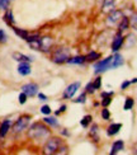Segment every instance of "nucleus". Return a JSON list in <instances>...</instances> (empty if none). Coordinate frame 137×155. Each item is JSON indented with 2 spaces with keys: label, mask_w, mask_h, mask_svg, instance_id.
Wrapping results in <instances>:
<instances>
[{
  "label": "nucleus",
  "mask_w": 137,
  "mask_h": 155,
  "mask_svg": "<svg viewBox=\"0 0 137 155\" xmlns=\"http://www.w3.org/2000/svg\"><path fill=\"white\" fill-rule=\"evenodd\" d=\"M135 106V101L133 98H131V97H127L126 101H125V106H123V109L125 111H129V109H132Z\"/></svg>",
  "instance_id": "obj_22"
},
{
  "label": "nucleus",
  "mask_w": 137,
  "mask_h": 155,
  "mask_svg": "<svg viewBox=\"0 0 137 155\" xmlns=\"http://www.w3.org/2000/svg\"><path fill=\"white\" fill-rule=\"evenodd\" d=\"M125 64V60H123V56L119 55V54H116L113 56V60H112V65H110V69H117L122 66Z\"/></svg>",
  "instance_id": "obj_13"
},
{
  "label": "nucleus",
  "mask_w": 137,
  "mask_h": 155,
  "mask_svg": "<svg viewBox=\"0 0 137 155\" xmlns=\"http://www.w3.org/2000/svg\"><path fill=\"white\" fill-rule=\"evenodd\" d=\"M114 9H116V0H104L103 6H102L103 13H106V14H109V13L113 12Z\"/></svg>",
  "instance_id": "obj_11"
},
{
  "label": "nucleus",
  "mask_w": 137,
  "mask_h": 155,
  "mask_svg": "<svg viewBox=\"0 0 137 155\" xmlns=\"http://www.w3.org/2000/svg\"><path fill=\"white\" fill-rule=\"evenodd\" d=\"M132 83H133V84H135V83H137V78H135L133 80H131V84H132Z\"/></svg>",
  "instance_id": "obj_42"
},
{
  "label": "nucleus",
  "mask_w": 137,
  "mask_h": 155,
  "mask_svg": "<svg viewBox=\"0 0 137 155\" xmlns=\"http://www.w3.org/2000/svg\"><path fill=\"white\" fill-rule=\"evenodd\" d=\"M25 102H27V94L22 92L21 94H19V103H21V104H24Z\"/></svg>",
  "instance_id": "obj_35"
},
{
  "label": "nucleus",
  "mask_w": 137,
  "mask_h": 155,
  "mask_svg": "<svg viewBox=\"0 0 137 155\" xmlns=\"http://www.w3.org/2000/svg\"><path fill=\"white\" fill-rule=\"evenodd\" d=\"M129 85H131V81H129V80H126V81H123V83H122L121 89H122V90H125V89H127Z\"/></svg>",
  "instance_id": "obj_38"
},
{
  "label": "nucleus",
  "mask_w": 137,
  "mask_h": 155,
  "mask_svg": "<svg viewBox=\"0 0 137 155\" xmlns=\"http://www.w3.org/2000/svg\"><path fill=\"white\" fill-rule=\"evenodd\" d=\"M18 73L25 76V75H29L31 74V65L28 64V61H23L19 64V66H18Z\"/></svg>",
  "instance_id": "obj_12"
},
{
  "label": "nucleus",
  "mask_w": 137,
  "mask_h": 155,
  "mask_svg": "<svg viewBox=\"0 0 137 155\" xmlns=\"http://www.w3.org/2000/svg\"><path fill=\"white\" fill-rule=\"evenodd\" d=\"M60 146H61V140L57 139V137H51L47 140L44 147H43V153L44 154H56L60 150Z\"/></svg>",
  "instance_id": "obj_3"
},
{
  "label": "nucleus",
  "mask_w": 137,
  "mask_h": 155,
  "mask_svg": "<svg viewBox=\"0 0 137 155\" xmlns=\"http://www.w3.org/2000/svg\"><path fill=\"white\" fill-rule=\"evenodd\" d=\"M85 101H86V93H83L77 97L76 99H74L75 103H85Z\"/></svg>",
  "instance_id": "obj_31"
},
{
  "label": "nucleus",
  "mask_w": 137,
  "mask_h": 155,
  "mask_svg": "<svg viewBox=\"0 0 137 155\" xmlns=\"http://www.w3.org/2000/svg\"><path fill=\"white\" fill-rule=\"evenodd\" d=\"M43 122L47 125H51V126H58V122L56 118H52V117H46L43 118Z\"/></svg>",
  "instance_id": "obj_26"
},
{
  "label": "nucleus",
  "mask_w": 137,
  "mask_h": 155,
  "mask_svg": "<svg viewBox=\"0 0 137 155\" xmlns=\"http://www.w3.org/2000/svg\"><path fill=\"white\" fill-rule=\"evenodd\" d=\"M99 57H100V54H99V52H95V51H90V52L85 56V60H86V61H96V60H99Z\"/></svg>",
  "instance_id": "obj_21"
},
{
  "label": "nucleus",
  "mask_w": 137,
  "mask_h": 155,
  "mask_svg": "<svg viewBox=\"0 0 137 155\" xmlns=\"http://www.w3.org/2000/svg\"><path fill=\"white\" fill-rule=\"evenodd\" d=\"M91 120H93V118H91V116H90V114H88V116H84L83 120L80 121V125H81L84 128H88V126L91 124Z\"/></svg>",
  "instance_id": "obj_23"
},
{
  "label": "nucleus",
  "mask_w": 137,
  "mask_h": 155,
  "mask_svg": "<svg viewBox=\"0 0 137 155\" xmlns=\"http://www.w3.org/2000/svg\"><path fill=\"white\" fill-rule=\"evenodd\" d=\"M93 84H94L95 90H96V89H100V87H102V78H100V76H98L96 79L93 81Z\"/></svg>",
  "instance_id": "obj_34"
},
{
  "label": "nucleus",
  "mask_w": 137,
  "mask_h": 155,
  "mask_svg": "<svg viewBox=\"0 0 137 155\" xmlns=\"http://www.w3.org/2000/svg\"><path fill=\"white\" fill-rule=\"evenodd\" d=\"M52 45H54V40H52L51 37H42L41 38V51H44V52H47V51L52 47Z\"/></svg>",
  "instance_id": "obj_10"
},
{
  "label": "nucleus",
  "mask_w": 137,
  "mask_h": 155,
  "mask_svg": "<svg viewBox=\"0 0 137 155\" xmlns=\"http://www.w3.org/2000/svg\"><path fill=\"white\" fill-rule=\"evenodd\" d=\"M129 24H131L135 29L137 28V13H135V14H132V17L129 18Z\"/></svg>",
  "instance_id": "obj_29"
},
{
  "label": "nucleus",
  "mask_w": 137,
  "mask_h": 155,
  "mask_svg": "<svg viewBox=\"0 0 137 155\" xmlns=\"http://www.w3.org/2000/svg\"><path fill=\"white\" fill-rule=\"evenodd\" d=\"M125 43V37L122 36L121 32H118L114 38H113V42H112V51H114V52H117L121 47H122V45Z\"/></svg>",
  "instance_id": "obj_9"
},
{
  "label": "nucleus",
  "mask_w": 137,
  "mask_h": 155,
  "mask_svg": "<svg viewBox=\"0 0 137 155\" xmlns=\"http://www.w3.org/2000/svg\"><path fill=\"white\" fill-rule=\"evenodd\" d=\"M123 147H125V143H123L122 140L116 141V143L112 145V150H110V155H114V154H117V153H119L121 150H123Z\"/></svg>",
  "instance_id": "obj_17"
},
{
  "label": "nucleus",
  "mask_w": 137,
  "mask_h": 155,
  "mask_svg": "<svg viewBox=\"0 0 137 155\" xmlns=\"http://www.w3.org/2000/svg\"><path fill=\"white\" fill-rule=\"evenodd\" d=\"M102 117H103V120H107V121L110 118V113L107 109V107H104V109H102Z\"/></svg>",
  "instance_id": "obj_32"
},
{
  "label": "nucleus",
  "mask_w": 137,
  "mask_h": 155,
  "mask_svg": "<svg viewBox=\"0 0 137 155\" xmlns=\"http://www.w3.org/2000/svg\"><path fill=\"white\" fill-rule=\"evenodd\" d=\"M38 98H40L41 101H47V97H46L44 94H42V93H38Z\"/></svg>",
  "instance_id": "obj_40"
},
{
  "label": "nucleus",
  "mask_w": 137,
  "mask_h": 155,
  "mask_svg": "<svg viewBox=\"0 0 137 155\" xmlns=\"http://www.w3.org/2000/svg\"><path fill=\"white\" fill-rule=\"evenodd\" d=\"M110 103H112V97H110V95L103 97V101H102V106H103V107H108Z\"/></svg>",
  "instance_id": "obj_27"
},
{
  "label": "nucleus",
  "mask_w": 137,
  "mask_h": 155,
  "mask_svg": "<svg viewBox=\"0 0 137 155\" xmlns=\"http://www.w3.org/2000/svg\"><path fill=\"white\" fill-rule=\"evenodd\" d=\"M10 125H11V122L10 120H5L2 126H0V137H4L6 134H8V131L10 130Z\"/></svg>",
  "instance_id": "obj_16"
},
{
  "label": "nucleus",
  "mask_w": 137,
  "mask_h": 155,
  "mask_svg": "<svg viewBox=\"0 0 137 155\" xmlns=\"http://www.w3.org/2000/svg\"><path fill=\"white\" fill-rule=\"evenodd\" d=\"M122 17H123V14H122V12L121 10H113V12H110L109 14L107 15V19H106V23H107V25L108 27H112V25H114V24H117L118 23L121 19H122Z\"/></svg>",
  "instance_id": "obj_6"
},
{
  "label": "nucleus",
  "mask_w": 137,
  "mask_h": 155,
  "mask_svg": "<svg viewBox=\"0 0 137 155\" xmlns=\"http://www.w3.org/2000/svg\"><path fill=\"white\" fill-rule=\"evenodd\" d=\"M14 29V32L15 33L21 37V38H23V40H25V38L28 37V32L27 31H23V29H21V28H13Z\"/></svg>",
  "instance_id": "obj_25"
},
{
  "label": "nucleus",
  "mask_w": 137,
  "mask_h": 155,
  "mask_svg": "<svg viewBox=\"0 0 137 155\" xmlns=\"http://www.w3.org/2000/svg\"><path fill=\"white\" fill-rule=\"evenodd\" d=\"M70 59V50L67 47H58L52 54V61L55 64H65Z\"/></svg>",
  "instance_id": "obj_2"
},
{
  "label": "nucleus",
  "mask_w": 137,
  "mask_h": 155,
  "mask_svg": "<svg viewBox=\"0 0 137 155\" xmlns=\"http://www.w3.org/2000/svg\"><path fill=\"white\" fill-rule=\"evenodd\" d=\"M0 42L2 43H5L6 42V35L3 29H0Z\"/></svg>",
  "instance_id": "obj_36"
},
{
  "label": "nucleus",
  "mask_w": 137,
  "mask_h": 155,
  "mask_svg": "<svg viewBox=\"0 0 137 155\" xmlns=\"http://www.w3.org/2000/svg\"><path fill=\"white\" fill-rule=\"evenodd\" d=\"M41 112H42L43 114H50V113H51V108H50L48 106H43V107L41 108Z\"/></svg>",
  "instance_id": "obj_37"
},
{
  "label": "nucleus",
  "mask_w": 137,
  "mask_h": 155,
  "mask_svg": "<svg viewBox=\"0 0 137 155\" xmlns=\"http://www.w3.org/2000/svg\"><path fill=\"white\" fill-rule=\"evenodd\" d=\"M29 121H31L29 116H22V117H19V118L17 120V122H15L14 127H13V131H14L15 134L22 132L23 130H25V128L28 127Z\"/></svg>",
  "instance_id": "obj_5"
},
{
  "label": "nucleus",
  "mask_w": 137,
  "mask_h": 155,
  "mask_svg": "<svg viewBox=\"0 0 137 155\" xmlns=\"http://www.w3.org/2000/svg\"><path fill=\"white\" fill-rule=\"evenodd\" d=\"M79 88H80V81H75V83H73V84H70V85H69L66 89H65V92H64V98H65V99L73 98Z\"/></svg>",
  "instance_id": "obj_7"
},
{
  "label": "nucleus",
  "mask_w": 137,
  "mask_h": 155,
  "mask_svg": "<svg viewBox=\"0 0 137 155\" xmlns=\"http://www.w3.org/2000/svg\"><path fill=\"white\" fill-rule=\"evenodd\" d=\"M129 18L128 17H122V19L119 21V25H118V32H125V31H127L128 28H129Z\"/></svg>",
  "instance_id": "obj_15"
},
{
  "label": "nucleus",
  "mask_w": 137,
  "mask_h": 155,
  "mask_svg": "<svg viewBox=\"0 0 137 155\" xmlns=\"http://www.w3.org/2000/svg\"><path fill=\"white\" fill-rule=\"evenodd\" d=\"M122 128V124H112L108 128H107V135L108 136H114L117 135Z\"/></svg>",
  "instance_id": "obj_14"
},
{
  "label": "nucleus",
  "mask_w": 137,
  "mask_h": 155,
  "mask_svg": "<svg viewBox=\"0 0 137 155\" xmlns=\"http://www.w3.org/2000/svg\"><path fill=\"white\" fill-rule=\"evenodd\" d=\"M85 90H86V93H88V94H91V93H94V92H95V88H94L93 81H90V83H88V84H86Z\"/></svg>",
  "instance_id": "obj_28"
},
{
  "label": "nucleus",
  "mask_w": 137,
  "mask_h": 155,
  "mask_svg": "<svg viewBox=\"0 0 137 155\" xmlns=\"http://www.w3.org/2000/svg\"><path fill=\"white\" fill-rule=\"evenodd\" d=\"M9 4H10V0H0V10L8 9Z\"/></svg>",
  "instance_id": "obj_30"
},
{
  "label": "nucleus",
  "mask_w": 137,
  "mask_h": 155,
  "mask_svg": "<svg viewBox=\"0 0 137 155\" xmlns=\"http://www.w3.org/2000/svg\"><path fill=\"white\" fill-rule=\"evenodd\" d=\"M108 95L112 97L113 95V92H104V93H102V98H103V97H108Z\"/></svg>",
  "instance_id": "obj_41"
},
{
  "label": "nucleus",
  "mask_w": 137,
  "mask_h": 155,
  "mask_svg": "<svg viewBox=\"0 0 137 155\" xmlns=\"http://www.w3.org/2000/svg\"><path fill=\"white\" fill-rule=\"evenodd\" d=\"M86 60L84 56H75V57H70V59L67 60L69 64H75V65H81V64H84Z\"/></svg>",
  "instance_id": "obj_20"
},
{
  "label": "nucleus",
  "mask_w": 137,
  "mask_h": 155,
  "mask_svg": "<svg viewBox=\"0 0 137 155\" xmlns=\"http://www.w3.org/2000/svg\"><path fill=\"white\" fill-rule=\"evenodd\" d=\"M13 59H14L15 61H21V62H23V61H33L32 57L25 56V55H23L21 52H14L13 54Z\"/></svg>",
  "instance_id": "obj_19"
},
{
  "label": "nucleus",
  "mask_w": 137,
  "mask_h": 155,
  "mask_svg": "<svg viewBox=\"0 0 137 155\" xmlns=\"http://www.w3.org/2000/svg\"><path fill=\"white\" fill-rule=\"evenodd\" d=\"M4 21L8 23V24L13 25V23H14V18H13V13H11V10H6L5 15H4Z\"/></svg>",
  "instance_id": "obj_24"
},
{
  "label": "nucleus",
  "mask_w": 137,
  "mask_h": 155,
  "mask_svg": "<svg viewBox=\"0 0 137 155\" xmlns=\"http://www.w3.org/2000/svg\"><path fill=\"white\" fill-rule=\"evenodd\" d=\"M112 60H113V56H108L107 59H104V60H98V62L94 66V69H95L94 73L98 74V73H104V71H107V70H110Z\"/></svg>",
  "instance_id": "obj_4"
},
{
  "label": "nucleus",
  "mask_w": 137,
  "mask_h": 155,
  "mask_svg": "<svg viewBox=\"0 0 137 155\" xmlns=\"http://www.w3.org/2000/svg\"><path fill=\"white\" fill-rule=\"evenodd\" d=\"M136 40H135V36L133 35H128L127 37V47H131L132 45H135Z\"/></svg>",
  "instance_id": "obj_33"
},
{
  "label": "nucleus",
  "mask_w": 137,
  "mask_h": 155,
  "mask_svg": "<svg viewBox=\"0 0 137 155\" xmlns=\"http://www.w3.org/2000/svg\"><path fill=\"white\" fill-rule=\"evenodd\" d=\"M65 111H66V106H61V107H60V109H58V111L56 112V114L58 116V114H61V113H62V112H65Z\"/></svg>",
  "instance_id": "obj_39"
},
{
  "label": "nucleus",
  "mask_w": 137,
  "mask_h": 155,
  "mask_svg": "<svg viewBox=\"0 0 137 155\" xmlns=\"http://www.w3.org/2000/svg\"><path fill=\"white\" fill-rule=\"evenodd\" d=\"M89 136L93 139V141H99V126L93 125L89 131Z\"/></svg>",
  "instance_id": "obj_18"
},
{
  "label": "nucleus",
  "mask_w": 137,
  "mask_h": 155,
  "mask_svg": "<svg viewBox=\"0 0 137 155\" xmlns=\"http://www.w3.org/2000/svg\"><path fill=\"white\" fill-rule=\"evenodd\" d=\"M50 135V130L48 127H46L43 124H33L31 126V128L28 130V136L31 139H34V140H42L46 139Z\"/></svg>",
  "instance_id": "obj_1"
},
{
  "label": "nucleus",
  "mask_w": 137,
  "mask_h": 155,
  "mask_svg": "<svg viewBox=\"0 0 137 155\" xmlns=\"http://www.w3.org/2000/svg\"><path fill=\"white\" fill-rule=\"evenodd\" d=\"M22 92L27 94V97H34L38 93V85L34 83H28L22 87Z\"/></svg>",
  "instance_id": "obj_8"
}]
</instances>
